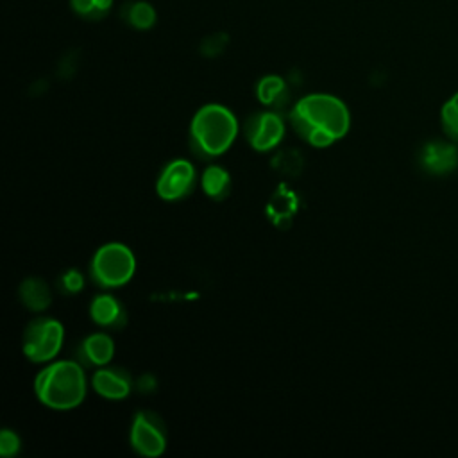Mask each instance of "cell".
I'll use <instances>...</instances> for the list:
<instances>
[{
  "label": "cell",
  "mask_w": 458,
  "mask_h": 458,
  "mask_svg": "<svg viewBox=\"0 0 458 458\" xmlns=\"http://www.w3.org/2000/svg\"><path fill=\"white\" fill-rule=\"evenodd\" d=\"M286 84L279 75H265L256 86V97L261 104L272 106L284 95Z\"/></svg>",
  "instance_id": "cell-15"
},
{
  "label": "cell",
  "mask_w": 458,
  "mask_h": 458,
  "mask_svg": "<svg viewBox=\"0 0 458 458\" xmlns=\"http://www.w3.org/2000/svg\"><path fill=\"white\" fill-rule=\"evenodd\" d=\"M113 5V0H95V7H97V18L104 16Z\"/></svg>",
  "instance_id": "cell-21"
},
{
  "label": "cell",
  "mask_w": 458,
  "mask_h": 458,
  "mask_svg": "<svg viewBox=\"0 0 458 458\" xmlns=\"http://www.w3.org/2000/svg\"><path fill=\"white\" fill-rule=\"evenodd\" d=\"M195 181V166L188 159H174L161 170L156 182V191L163 200H181L193 190Z\"/></svg>",
  "instance_id": "cell-7"
},
{
  "label": "cell",
  "mask_w": 458,
  "mask_h": 458,
  "mask_svg": "<svg viewBox=\"0 0 458 458\" xmlns=\"http://www.w3.org/2000/svg\"><path fill=\"white\" fill-rule=\"evenodd\" d=\"M238 136V120L222 104L202 106L190 122L193 148L204 157H216L229 150Z\"/></svg>",
  "instance_id": "cell-3"
},
{
  "label": "cell",
  "mask_w": 458,
  "mask_h": 458,
  "mask_svg": "<svg viewBox=\"0 0 458 458\" xmlns=\"http://www.w3.org/2000/svg\"><path fill=\"white\" fill-rule=\"evenodd\" d=\"M89 317L100 327H120L125 322V311L116 297L109 293L97 295L89 304Z\"/></svg>",
  "instance_id": "cell-11"
},
{
  "label": "cell",
  "mask_w": 458,
  "mask_h": 458,
  "mask_svg": "<svg viewBox=\"0 0 458 458\" xmlns=\"http://www.w3.org/2000/svg\"><path fill=\"white\" fill-rule=\"evenodd\" d=\"M72 7H73V11H77L79 14H82L86 18H97L95 0H72Z\"/></svg>",
  "instance_id": "cell-20"
},
{
  "label": "cell",
  "mask_w": 458,
  "mask_h": 458,
  "mask_svg": "<svg viewBox=\"0 0 458 458\" xmlns=\"http://www.w3.org/2000/svg\"><path fill=\"white\" fill-rule=\"evenodd\" d=\"M229 186H231L229 172L220 165L208 166L200 175V188L213 200L224 199L229 193Z\"/></svg>",
  "instance_id": "cell-14"
},
{
  "label": "cell",
  "mask_w": 458,
  "mask_h": 458,
  "mask_svg": "<svg viewBox=\"0 0 458 458\" xmlns=\"http://www.w3.org/2000/svg\"><path fill=\"white\" fill-rule=\"evenodd\" d=\"M34 394L47 408L59 411L77 408L88 394L84 369L72 360H52L38 372Z\"/></svg>",
  "instance_id": "cell-2"
},
{
  "label": "cell",
  "mask_w": 458,
  "mask_h": 458,
  "mask_svg": "<svg viewBox=\"0 0 458 458\" xmlns=\"http://www.w3.org/2000/svg\"><path fill=\"white\" fill-rule=\"evenodd\" d=\"M89 272L97 284L104 288H120L132 279L136 272V258L127 245L109 242L98 247L93 254Z\"/></svg>",
  "instance_id": "cell-4"
},
{
  "label": "cell",
  "mask_w": 458,
  "mask_h": 458,
  "mask_svg": "<svg viewBox=\"0 0 458 458\" xmlns=\"http://www.w3.org/2000/svg\"><path fill=\"white\" fill-rule=\"evenodd\" d=\"M419 165L429 175H449L458 168V145L449 138L426 141L419 150Z\"/></svg>",
  "instance_id": "cell-9"
},
{
  "label": "cell",
  "mask_w": 458,
  "mask_h": 458,
  "mask_svg": "<svg viewBox=\"0 0 458 458\" xmlns=\"http://www.w3.org/2000/svg\"><path fill=\"white\" fill-rule=\"evenodd\" d=\"M20 447H21V440L16 431H13L9 428L0 431V456H4V458L16 456Z\"/></svg>",
  "instance_id": "cell-18"
},
{
  "label": "cell",
  "mask_w": 458,
  "mask_h": 458,
  "mask_svg": "<svg viewBox=\"0 0 458 458\" xmlns=\"http://www.w3.org/2000/svg\"><path fill=\"white\" fill-rule=\"evenodd\" d=\"M61 284L66 292L70 293H77L82 290L84 286V276L79 272V270H68L63 274L61 277Z\"/></svg>",
  "instance_id": "cell-19"
},
{
  "label": "cell",
  "mask_w": 458,
  "mask_h": 458,
  "mask_svg": "<svg viewBox=\"0 0 458 458\" xmlns=\"http://www.w3.org/2000/svg\"><path fill=\"white\" fill-rule=\"evenodd\" d=\"M81 354L89 365L106 367L114 356V340L102 331L91 333L84 338L81 345Z\"/></svg>",
  "instance_id": "cell-12"
},
{
  "label": "cell",
  "mask_w": 458,
  "mask_h": 458,
  "mask_svg": "<svg viewBox=\"0 0 458 458\" xmlns=\"http://www.w3.org/2000/svg\"><path fill=\"white\" fill-rule=\"evenodd\" d=\"M64 342V327L54 317H38L29 322L23 333L21 349L29 361L48 363L61 352Z\"/></svg>",
  "instance_id": "cell-5"
},
{
  "label": "cell",
  "mask_w": 458,
  "mask_h": 458,
  "mask_svg": "<svg viewBox=\"0 0 458 458\" xmlns=\"http://www.w3.org/2000/svg\"><path fill=\"white\" fill-rule=\"evenodd\" d=\"M290 125L308 145L326 148L349 132L351 113L338 97L311 93L292 107Z\"/></svg>",
  "instance_id": "cell-1"
},
{
  "label": "cell",
  "mask_w": 458,
  "mask_h": 458,
  "mask_svg": "<svg viewBox=\"0 0 458 458\" xmlns=\"http://www.w3.org/2000/svg\"><path fill=\"white\" fill-rule=\"evenodd\" d=\"M284 120L272 111L256 113L245 122V138L258 152L276 148L284 138Z\"/></svg>",
  "instance_id": "cell-8"
},
{
  "label": "cell",
  "mask_w": 458,
  "mask_h": 458,
  "mask_svg": "<svg viewBox=\"0 0 458 458\" xmlns=\"http://www.w3.org/2000/svg\"><path fill=\"white\" fill-rule=\"evenodd\" d=\"M91 386L100 397L109 399V401L125 399L132 388L131 379L125 372H122L118 369H104V367H100L98 370L93 372Z\"/></svg>",
  "instance_id": "cell-10"
},
{
  "label": "cell",
  "mask_w": 458,
  "mask_h": 458,
  "mask_svg": "<svg viewBox=\"0 0 458 458\" xmlns=\"http://www.w3.org/2000/svg\"><path fill=\"white\" fill-rule=\"evenodd\" d=\"M21 304L30 311H45L52 302V293L47 283L39 277H27L18 290Z\"/></svg>",
  "instance_id": "cell-13"
},
{
  "label": "cell",
  "mask_w": 458,
  "mask_h": 458,
  "mask_svg": "<svg viewBox=\"0 0 458 458\" xmlns=\"http://www.w3.org/2000/svg\"><path fill=\"white\" fill-rule=\"evenodd\" d=\"M129 442L145 458H157L166 449V433L156 413L138 411L131 422Z\"/></svg>",
  "instance_id": "cell-6"
},
{
  "label": "cell",
  "mask_w": 458,
  "mask_h": 458,
  "mask_svg": "<svg viewBox=\"0 0 458 458\" xmlns=\"http://www.w3.org/2000/svg\"><path fill=\"white\" fill-rule=\"evenodd\" d=\"M127 20L136 29H148L156 23V11L147 2H136L129 7Z\"/></svg>",
  "instance_id": "cell-17"
},
{
  "label": "cell",
  "mask_w": 458,
  "mask_h": 458,
  "mask_svg": "<svg viewBox=\"0 0 458 458\" xmlns=\"http://www.w3.org/2000/svg\"><path fill=\"white\" fill-rule=\"evenodd\" d=\"M440 125L451 141L458 145V91H454L440 109Z\"/></svg>",
  "instance_id": "cell-16"
}]
</instances>
